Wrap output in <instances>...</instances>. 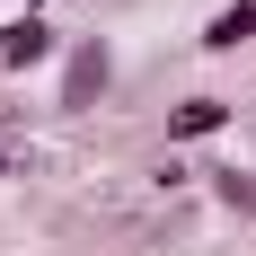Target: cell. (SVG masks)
Segmentation results:
<instances>
[{
    "instance_id": "obj_1",
    "label": "cell",
    "mask_w": 256,
    "mask_h": 256,
    "mask_svg": "<svg viewBox=\"0 0 256 256\" xmlns=\"http://www.w3.org/2000/svg\"><path fill=\"white\" fill-rule=\"evenodd\" d=\"M44 53H53V26L44 18H9V26H0V62H9V71L44 62Z\"/></svg>"
},
{
    "instance_id": "obj_2",
    "label": "cell",
    "mask_w": 256,
    "mask_h": 256,
    "mask_svg": "<svg viewBox=\"0 0 256 256\" xmlns=\"http://www.w3.org/2000/svg\"><path fill=\"white\" fill-rule=\"evenodd\" d=\"M106 88V44H80L71 53V80H62V106H88Z\"/></svg>"
},
{
    "instance_id": "obj_3",
    "label": "cell",
    "mask_w": 256,
    "mask_h": 256,
    "mask_svg": "<svg viewBox=\"0 0 256 256\" xmlns=\"http://www.w3.org/2000/svg\"><path fill=\"white\" fill-rule=\"evenodd\" d=\"M221 124H230V106H221V98H186L177 115H168V132H177V142H194V132H221Z\"/></svg>"
},
{
    "instance_id": "obj_4",
    "label": "cell",
    "mask_w": 256,
    "mask_h": 256,
    "mask_svg": "<svg viewBox=\"0 0 256 256\" xmlns=\"http://www.w3.org/2000/svg\"><path fill=\"white\" fill-rule=\"evenodd\" d=\"M248 36H256V9H248V0H238V9H221V18L204 26V44H212V53H230V44H248Z\"/></svg>"
},
{
    "instance_id": "obj_5",
    "label": "cell",
    "mask_w": 256,
    "mask_h": 256,
    "mask_svg": "<svg viewBox=\"0 0 256 256\" xmlns=\"http://www.w3.org/2000/svg\"><path fill=\"white\" fill-rule=\"evenodd\" d=\"M26 159H36L26 124H9V115H0V177H26Z\"/></svg>"
}]
</instances>
